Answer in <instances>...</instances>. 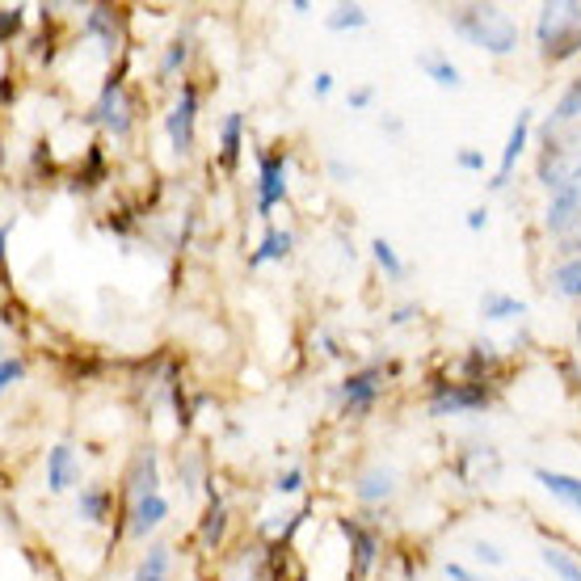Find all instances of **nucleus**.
<instances>
[{
  "label": "nucleus",
  "instance_id": "nucleus-8",
  "mask_svg": "<svg viewBox=\"0 0 581 581\" xmlns=\"http://www.w3.org/2000/svg\"><path fill=\"white\" fill-rule=\"evenodd\" d=\"M544 224H548L552 236H565V232H573V228L581 224V182L569 186V190H556V194H552Z\"/></svg>",
  "mask_w": 581,
  "mask_h": 581
},
{
  "label": "nucleus",
  "instance_id": "nucleus-14",
  "mask_svg": "<svg viewBox=\"0 0 581 581\" xmlns=\"http://www.w3.org/2000/svg\"><path fill=\"white\" fill-rule=\"evenodd\" d=\"M165 518H169V502H165V497H139V502L131 506V531L135 535H148L152 527H160V523H165Z\"/></svg>",
  "mask_w": 581,
  "mask_h": 581
},
{
  "label": "nucleus",
  "instance_id": "nucleus-32",
  "mask_svg": "<svg viewBox=\"0 0 581 581\" xmlns=\"http://www.w3.org/2000/svg\"><path fill=\"white\" fill-rule=\"evenodd\" d=\"M22 375H26V367L17 363V358H5V363H0V384H5V388H13Z\"/></svg>",
  "mask_w": 581,
  "mask_h": 581
},
{
  "label": "nucleus",
  "instance_id": "nucleus-33",
  "mask_svg": "<svg viewBox=\"0 0 581 581\" xmlns=\"http://www.w3.org/2000/svg\"><path fill=\"white\" fill-rule=\"evenodd\" d=\"M299 485H304V472H299V468H291L287 476H278V493H299Z\"/></svg>",
  "mask_w": 581,
  "mask_h": 581
},
{
  "label": "nucleus",
  "instance_id": "nucleus-22",
  "mask_svg": "<svg viewBox=\"0 0 581 581\" xmlns=\"http://www.w3.org/2000/svg\"><path fill=\"white\" fill-rule=\"evenodd\" d=\"M131 493H135V502L139 497H156V455L152 451L139 455V464L131 472Z\"/></svg>",
  "mask_w": 581,
  "mask_h": 581
},
{
  "label": "nucleus",
  "instance_id": "nucleus-24",
  "mask_svg": "<svg viewBox=\"0 0 581 581\" xmlns=\"http://www.w3.org/2000/svg\"><path fill=\"white\" fill-rule=\"evenodd\" d=\"M224 502H219V497L211 493V506H207V514H203V527H198V535H203V544L207 548H215L219 539H224Z\"/></svg>",
  "mask_w": 581,
  "mask_h": 581
},
{
  "label": "nucleus",
  "instance_id": "nucleus-18",
  "mask_svg": "<svg viewBox=\"0 0 581 581\" xmlns=\"http://www.w3.org/2000/svg\"><path fill=\"white\" fill-rule=\"evenodd\" d=\"M480 312L489 320H514V316H527V304L514 295H502V291H485L480 295Z\"/></svg>",
  "mask_w": 581,
  "mask_h": 581
},
{
  "label": "nucleus",
  "instance_id": "nucleus-25",
  "mask_svg": "<svg viewBox=\"0 0 581 581\" xmlns=\"http://www.w3.org/2000/svg\"><path fill=\"white\" fill-rule=\"evenodd\" d=\"M165 573H169V548H148V556L135 569V581H165Z\"/></svg>",
  "mask_w": 581,
  "mask_h": 581
},
{
  "label": "nucleus",
  "instance_id": "nucleus-36",
  "mask_svg": "<svg viewBox=\"0 0 581 581\" xmlns=\"http://www.w3.org/2000/svg\"><path fill=\"white\" fill-rule=\"evenodd\" d=\"M22 30V9H5V38H13Z\"/></svg>",
  "mask_w": 581,
  "mask_h": 581
},
{
  "label": "nucleus",
  "instance_id": "nucleus-20",
  "mask_svg": "<svg viewBox=\"0 0 581 581\" xmlns=\"http://www.w3.org/2000/svg\"><path fill=\"white\" fill-rule=\"evenodd\" d=\"M291 245H295V236H291V232H278V228H270V232H266V240H262V249H257V253L249 257V266L283 262V257L291 253Z\"/></svg>",
  "mask_w": 581,
  "mask_h": 581
},
{
  "label": "nucleus",
  "instance_id": "nucleus-1",
  "mask_svg": "<svg viewBox=\"0 0 581 581\" xmlns=\"http://www.w3.org/2000/svg\"><path fill=\"white\" fill-rule=\"evenodd\" d=\"M451 26L489 55H510L518 47V26L502 5H464L451 13Z\"/></svg>",
  "mask_w": 581,
  "mask_h": 581
},
{
  "label": "nucleus",
  "instance_id": "nucleus-4",
  "mask_svg": "<svg viewBox=\"0 0 581 581\" xmlns=\"http://www.w3.org/2000/svg\"><path fill=\"white\" fill-rule=\"evenodd\" d=\"M489 405V388L485 384H443L430 400V413L434 417H447V413H468V409H485Z\"/></svg>",
  "mask_w": 581,
  "mask_h": 581
},
{
  "label": "nucleus",
  "instance_id": "nucleus-21",
  "mask_svg": "<svg viewBox=\"0 0 581 581\" xmlns=\"http://www.w3.org/2000/svg\"><path fill=\"white\" fill-rule=\"evenodd\" d=\"M539 560L560 577V581H581V565H577V556L573 552H565V548H556V544H548L544 552H539Z\"/></svg>",
  "mask_w": 581,
  "mask_h": 581
},
{
  "label": "nucleus",
  "instance_id": "nucleus-13",
  "mask_svg": "<svg viewBox=\"0 0 581 581\" xmlns=\"http://www.w3.org/2000/svg\"><path fill=\"white\" fill-rule=\"evenodd\" d=\"M497 472H502V459H497V451H489V447L464 451V459H459V476H464L468 485H485V480H493Z\"/></svg>",
  "mask_w": 581,
  "mask_h": 581
},
{
  "label": "nucleus",
  "instance_id": "nucleus-11",
  "mask_svg": "<svg viewBox=\"0 0 581 581\" xmlns=\"http://www.w3.org/2000/svg\"><path fill=\"white\" fill-rule=\"evenodd\" d=\"M392 493H396V472L392 468H367L363 476L354 480V497H358V502H367V506L388 502Z\"/></svg>",
  "mask_w": 581,
  "mask_h": 581
},
{
  "label": "nucleus",
  "instance_id": "nucleus-15",
  "mask_svg": "<svg viewBox=\"0 0 581 581\" xmlns=\"http://www.w3.org/2000/svg\"><path fill=\"white\" fill-rule=\"evenodd\" d=\"M417 68H422L438 89H459L464 80H459V68L451 64V59L443 51H426V55H417Z\"/></svg>",
  "mask_w": 581,
  "mask_h": 581
},
{
  "label": "nucleus",
  "instance_id": "nucleus-19",
  "mask_svg": "<svg viewBox=\"0 0 581 581\" xmlns=\"http://www.w3.org/2000/svg\"><path fill=\"white\" fill-rule=\"evenodd\" d=\"M552 291L560 299H581V257H565L552 270Z\"/></svg>",
  "mask_w": 581,
  "mask_h": 581
},
{
  "label": "nucleus",
  "instance_id": "nucleus-39",
  "mask_svg": "<svg viewBox=\"0 0 581 581\" xmlns=\"http://www.w3.org/2000/svg\"><path fill=\"white\" fill-rule=\"evenodd\" d=\"M329 173L337 177V182H350V177H354V169L346 165V160H329Z\"/></svg>",
  "mask_w": 581,
  "mask_h": 581
},
{
  "label": "nucleus",
  "instance_id": "nucleus-42",
  "mask_svg": "<svg viewBox=\"0 0 581 581\" xmlns=\"http://www.w3.org/2000/svg\"><path fill=\"white\" fill-rule=\"evenodd\" d=\"M447 577H451V581H476V577H472L464 565H447Z\"/></svg>",
  "mask_w": 581,
  "mask_h": 581
},
{
  "label": "nucleus",
  "instance_id": "nucleus-26",
  "mask_svg": "<svg viewBox=\"0 0 581 581\" xmlns=\"http://www.w3.org/2000/svg\"><path fill=\"white\" fill-rule=\"evenodd\" d=\"M329 30H363L367 26V9L363 5H337L329 17H325Z\"/></svg>",
  "mask_w": 581,
  "mask_h": 581
},
{
  "label": "nucleus",
  "instance_id": "nucleus-17",
  "mask_svg": "<svg viewBox=\"0 0 581 581\" xmlns=\"http://www.w3.org/2000/svg\"><path fill=\"white\" fill-rule=\"evenodd\" d=\"M342 531L354 539V569H358V573H367V569L375 565V552H379L375 535H371V531H363L358 523H350V518H342Z\"/></svg>",
  "mask_w": 581,
  "mask_h": 581
},
{
  "label": "nucleus",
  "instance_id": "nucleus-23",
  "mask_svg": "<svg viewBox=\"0 0 581 581\" xmlns=\"http://www.w3.org/2000/svg\"><path fill=\"white\" fill-rule=\"evenodd\" d=\"M106 510H110V493L89 485L85 493H80V518L85 523H106Z\"/></svg>",
  "mask_w": 581,
  "mask_h": 581
},
{
  "label": "nucleus",
  "instance_id": "nucleus-28",
  "mask_svg": "<svg viewBox=\"0 0 581 581\" xmlns=\"http://www.w3.org/2000/svg\"><path fill=\"white\" fill-rule=\"evenodd\" d=\"M240 127H245L240 114L224 118V135H219V144H224V165H236V156H240Z\"/></svg>",
  "mask_w": 581,
  "mask_h": 581
},
{
  "label": "nucleus",
  "instance_id": "nucleus-12",
  "mask_svg": "<svg viewBox=\"0 0 581 581\" xmlns=\"http://www.w3.org/2000/svg\"><path fill=\"white\" fill-rule=\"evenodd\" d=\"M535 480L556 497V502H565L569 510L581 514V480H577V476H569V472H552V468H535Z\"/></svg>",
  "mask_w": 581,
  "mask_h": 581
},
{
  "label": "nucleus",
  "instance_id": "nucleus-41",
  "mask_svg": "<svg viewBox=\"0 0 581 581\" xmlns=\"http://www.w3.org/2000/svg\"><path fill=\"white\" fill-rule=\"evenodd\" d=\"M413 312H417V308H413V304H400V308H396V312H392V325H405V320H409V316H413Z\"/></svg>",
  "mask_w": 581,
  "mask_h": 581
},
{
  "label": "nucleus",
  "instance_id": "nucleus-40",
  "mask_svg": "<svg viewBox=\"0 0 581 581\" xmlns=\"http://www.w3.org/2000/svg\"><path fill=\"white\" fill-rule=\"evenodd\" d=\"M350 106H354V110L371 106V89H367V85H363V89H354V93H350Z\"/></svg>",
  "mask_w": 581,
  "mask_h": 581
},
{
  "label": "nucleus",
  "instance_id": "nucleus-9",
  "mask_svg": "<svg viewBox=\"0 0 581 581\" xmlns=\"http://www.w3.org/2000/svg\"><path fill=\"white\" fill-rule=\"evenodd\" d=\"M527 139H531V110H523L514 118V127H510V139H506V148H502V165H497V177H493V190H506V182H510V173H514V165H518V156H523V148H527Z\"/></svg>",
  "mask_w": 581,
  "mask_h": 581
},
{
  "label": "nucleus",
  "instance_id": "nucleus-31",
  "mask_svg": "<svg viewBox=\"0 0 581 581\" xmlns=\"http://www.w3.org/2000/svg\"><path fill=\"white\" fill-rule=\"evenodd\" d=\"M472 556H476V560H485V565H493V569H502V565H506V552L497 548V544H489V539H476V544H472Z\"/></svg>",
  "mask_w": 581,
  "mask_h": 581
},
{
  "label": "nucleus",
  "instance_id": "nucleus-35",
  "mask_svg": "<svg viewBox=\"0 0 581 581\" xmlns=\"http://www.w3.org/2000/svg\"><path fill=\"white\" fill-rule=\"evenodd\" d=\"M459 169H485V156H480V152H472V148H464V152H459Z\"/></svg>",
  "mask_w": 581,
  "mask_h": 581
},
{
  "label": "nucleus",
  "instance_id": "nucleus-3",
  "mask_svg": "<svg viewBox=\"0 0 581 581\" xmlns=\"http://www.w3.org/2000/svg\"><path fill=\"white\" fill-rule=\"evenodd\" d=\"M539 182H544L552 194L556 190H569V186H577L581 182V139H556L552 131H548V148H544V156H539Z\"/></svg>",
  "mask_w": 581,
  "mask_h": 581
},
{
  "label": "nucleus",
  "instance_id": "nucleus-6",
  "mask_svg": "<svg viewBox=\"0 0 581 581\" xmlns=\"http://www.w3.org/2000/svg\"><path fill=\"white\" fill-rule=\"evenodd\" d=\"M287 198V156L266 152L262 156V177H257V211L270 215Z\"/></svg>",
  "mask_w": 581,
  "mask_h": 581
},
{
  "label": "nucleus",
  "instance_id": "nucleus-43",
  "mask_svg": "<svg viewBox=\"0 0 581 581\" xmlns=\"http://www.w3.org/2000/svg\"><path fill=\"white\" fill-rule=\"evenodd\" d=\"M577 342H581V320H577Z\"/></svg>",
  "mask_w": 581,
  "mask_h": 581
},
{
  "label": "nucleus",
  "instance_id": "nucleus-2",
  "mask_svg": "<svg viewBox=\"0 0 581 581\" xmlns=\"http://www.w3.org/2000/svg\"><path fill=\"white\" fill-rule=\"evenodd\" d=\"M535 38L548 51V59H569L581 47V5L577 0H556V5L539 9Z\"/></svg>",
  "mask_w": 581,
  "mask_h": 581
},
{
  "label": "nucleus",
  "instance_id": "nucleus-10",
  "mask_svg": "<svg viewBox=\"0 0 581 581\" xmlns=\"http://www.w3.org/2000/svg\"><path fill=\"white\" fill-rule=\"evenodd\" d=\"M379 379H384V371H379V367L354 371V375L346 379V384H342V400H346V409H350V413L371 409V400L379 396Z\"/></svg>",
  "mask_w": 581,
  "mask_h": 581
},
{
  "label": "nucleus",
  "instance_id": "nucleus-38",
  "mask_svg": "<svg viewBox=\"0 0 581 581\" xmlns=\"http://www.w3.org/2000/svg\"><path fill=\"white\" fill-rule=\"evenodd\" d=\"M489 224V211L485 207H476V211H468V232H480Z\"/></svg>",
  "mask_w": 581,
  "mask_h": 581
},
{
  "label": "nucleus",
  "instance_id": "nucleus-29",
  "mask_svg": "<svg viewBox=\"0 0 581 581\" xmlns=\"http://www.w3.org/2000/svg\"><path fill=\"white\" fill-rule=\"evenodd\" d=\"M371 253H375V262L384 266L392 278H400V274H405V262H400V257H396V249L388 245L384 236H375V240H371Z\"/></svg>",
  "mask_w": 581,
  "mask_h": 581
},
{
  "label": "nucleus",
  "instance_id": "nucleus-16",
  "mask_svg": "<svg viewBox=\"0 0 581 581\" xmlns=\"http://www.w3.org/2000/svg\"><path fill=\"white\" fill-rule=\"evenodd\" d=\"M72 480H76V464H72V447H51V455H47V485H51V493H64V489H72Z\"/></svg>",
  "mask_w": 581,
  "mask_h": 581
},
{
  "label": "nucleus",
  "instance_id": "nucleus-7",
  "mask_svg": "<svg viewBox=\"0 0 581 581\" xmlns=\"http://www.w3.org/2000/svg\"><path fill=\"white\" fill-rule=\"evenodd\" d=\"M194 118H198V93H194V85H182V97H177V106H173L169 123H165L177 152L194 148Z\"/></svg>",
  "mask_w": 581,
  "mask_h": 581
},
{
  "label": "nucleus",
  "instance_id": "nucleus-34",
  "mask_svg": "<svg viewBox=\"0 0 581 581\" xmlns=\"http://www.w3.org/2000/svg\"><path fill=\"white\" fill-rule=\"evenodd\" d=\"M177 64H186V43H173L169 55H165V64H160V72H173Z\"/></svg>",
  "mask_w": 581,
  "mask_h": 581
},
{
  "label": "nucleus",
  "instance_id": "nucleus-5",
  "mask_svg": "<svg viewBox=\"0 0 581 581\" xmlns=\"http://www.w3.org/2000/svg\"><path fill=\"white\" fill-rule=\"evenodd\" d=\"M89 118H93V123H102V127H110L114 135L131 131V102L123 93V80H106V89H102V97H97V106H93Z\"/></svg>",
  "mask_w": 581,
  "mask_h": 581
},
{
  "label": "nucleus",
  "instance_id": "nucleus-37",
  "mask_svg": "<svg viewBox=\"0 0 581 581\" xmlns=\"http://www.w3.org/2000/svg\"><path fill=\"white\" fill-rule=\"evenodd\" d=\"M312 93H316V97H329V93H333V76H329V72H320V76L312 80Z\"/></svg>",
  "mask_w": 581,
  "mask_h": 581
},
{
  "label": "nucleus",
  "instance_id": "nucleus-27",
  "mask_svg": "<svg viewBox=\"0 0 581 581\" xmlns=\"http://www.w3.org/2000/svg\"><path fill=\"white\" fill-rule=\"evenodd\" d=\"M573 118H581V80H573V85L560 93V102L552 110V123H573Z\"/></svg>",
  "mask_w": 581,
  "mask_h": 581
},
{
  "label": "nucleus",
  "instance_id": "nucleus-30",
  "mask_svg": "<svg viewBox=\"0 0 581 581\" xmlns=\"http://www.w3.org/2000/svg\"><path fill=\"white\" fill-rule=\"evenodd\" d=\"M89 34H97L102 43L114 51V22H110V9H89V22H85Z\"/></svg>",
  "mask_w": 581,
  "mask_h": 581
}]
</instances>
